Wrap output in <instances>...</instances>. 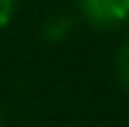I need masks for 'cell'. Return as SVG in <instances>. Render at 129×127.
I'll use <instances>...</instances> for the list:
<instances>
[{"label":"cell","instance_id":"277c9868","mask_svg":"<svg viewBox=\"0 0 129 127\" xmlns=\"http://www.w3.org/2000/svg\"><path fill=\"white\" fill-rule=\"evenodd\" d=\"M14 11H17V0H0V30L11 22Z\"/></svg>","mask_w":129,"mask_h":127},{"label":"cell","instance_id":"6da1fadb","mask_svg":"<svg viewBox=\"0 0 129 127\" xmlns=\"http://www.w3.org/2000/svg\"><path fill=\"white\" fill-rule=\"evenodd\" d=\"M80 17L99 30H113L129 22V0H74Z\"/></svg>","mask_w":129,"mask_h":127},{"label":"cell","instance_id":"7a4b0ae2","mask_svg":"<svg viewBox=\"0 0 129 127\" xmlns=\"http://www.w3.org/2000/svg\"><path fill=\"white\" fill-rule=\"evenodd\" d=\"M115 75L121 80V86L129 88V36L124 39V44H121L118 52H115Z\"/></svg>","mask_w":129,"mask_h":127},{"label":"cell","instance_id":"3957f363","mask_svg":"<svg viewBox=\"0 0 129 127\" xmlns=\"http://www.w3.org/2000/svg\"><path fill=\"white\" fill-rule=\"evenodd\" d=\"M69 30H72V22H69L66 17H55L50 25H47V36H50V39H58V36H66Z\"/></svg>","mask_w":129,"mask_h":127}]
</instances>
